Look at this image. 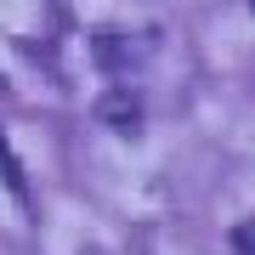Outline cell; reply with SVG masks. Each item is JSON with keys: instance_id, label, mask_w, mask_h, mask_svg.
<instances>
[{"instance_id": "277c9868", "label": "cell", "mask_w": 255, "mask_h": 255, "mask_svg": "<svg viewBox=\"0 0 255 255\" xmlns=\"http://www.w3.org/2000/svg\"><path fill=\"white\" fill-rule=\"evenodd\" d=\"M233 250L238 255H255V221H244V227L233 233Z\"/></svg>"}, {"instance_id": "6da1fadb", "label": "cell", "mask_w": 255, "mask_h": 255, "mask_svg": "<svg viewBox=\"0 0 255 255\" xmlns=\"http://www.w3.org/2000/svg\"><path fill=\"white\" fill-rule=\"evenodd\" d=\"M142 57H153V34H119V28H102L97 34V63L102 68H125V63H142Z\"/></svg>"}, {"instance_id": "7a4b0ae2", "label": "cell", "mask_w": 255, "mask_h": 255, "mask_svg": "<svg viewBox=\"0 0 255 255\" xmlns=\"http://www.w3.org/2000/svg\"><path fill=\"white\" fill-rule=\"evenodd\" d=\"M97 119L114 125L119 136H136V130H142V108H136L125 91H108V97H102V102H97Z\"/></svg>"}, {"instance_id": "3957f363", "label": "cell", "mask_w": 255, "mask_h": 255, "mask_svg": "<svg viewBox=\"0 0 255 255\" xmlns=\"http://www.w3.org/2000/svg\"><path fill=\"white\" fill-rule=\"evenodd\" d=\"M0 182H6V187L23 199V164H17V153L6 147V136H0Z\"/></svg>"}]
</instances>
